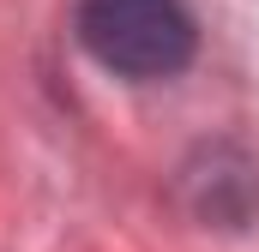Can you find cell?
Wrapping results in <instances>:
<instances>
[{
	"label": "cell",
	"instance_id": "6da1fadb",
	"mask_svg": "<svg viewBox=\"0 0 259 252\" xmlns=\"http://www.w3.org/2000/svg\"><path fill=\"white\" fill-rule=\"evenodd\" d=\"M78 42L121 78H175L199 48L187 0H78Z\"/></svg>",
	"mask_w": 259,
	"mask_h": 252
},
{
	"label": "cell",
	"instance_id": "7a4b0ae2",
	"mask_svg": "<svg viewBox=\"0 0 259 252\" xmlns=\"http://www.w3.org/2000/svg\"><path fill=\"white\" fill-rule=\"evenodd\" d=\"M181 198L205 228H247L259 216V162L235 144H211L181 168Z\"/></svg>",
	"mask_w": 259,
	"mask_h": 252
}]
</instances>
